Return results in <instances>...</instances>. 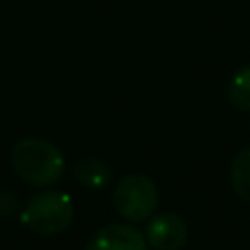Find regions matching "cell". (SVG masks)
<instances>
[{"label":"cell","instance_id":"1","mask_svg":"<svg viewBox=\"0 0 250 250\" xmlns=\"http://www.w3.org/2000/svg\"><path fill=\"white\" fill-rule=\"evenodd\" d=\"M11 165L22 182L31 187H51L64 176V154L53 143L38 136H26L13 145Z\"/></svg>","mask_w":250,"mask_h":250},{"label":"cell","instance_id":"2","mask_svg":"<svg viewBox=\"0 0 250 250\" xmlns=\"http://www.w3.org/2000/svg\"><path fill=\"white\" fill-rule=\"evenodd\" d=\"M75 207L68 193L62 191H42L24 204L20 220L26 229L42 237L60 235L73 224Z\"/></svg>","mask_w":250,"mask_h":250},{"label":"cell","instance_id":"3","mask_svg":"<svg viewBox=\"0 0 250 250\" xmlns=\"http://www.w3.org/2000/svg\"><path fill=\"white\" fill-rule=\"evenodd\" d=\"M114 211L127 222H145L154 215L158 207V189L151 178L141 173H129L117 182L112 195Z\"/></svg>","mask_w":250,"mask_h":250},{"label":"cell","instance_id":"4","mask_svg":"<svg viewBox=\"0 0 250 250\" xmlns=\"http://www.w3.org/2000/svg\"><path fill=\"white\" fill-rule=\"evenodd\" d=\"M189 229L176 213H160L147 224V244L156 250H180L187 244Z\"/></svg>","mask_w":250,"mask_h":250},{"label":"cell","instance_id":"5","mask_svg":"<svg viewBox=\"0 0 250 250\" xmlns=\"http://www.w3.org/2000/svg\"><path fill=\"white\" fill-rule=\"evenodd\" d=\"M86 250H147V239L129 224H108L92 235Z\"/></svg>","mask_w":250,"mask_h":250},{"label":"cell","instance_id":"6","mask_svg":"<svg viewBox=\"0 0 250 250\" xmlns=\"http://www.w3.org/2000/svg\"><path fill=\"white\" fill-rule=\"evenodd\" d=\"M73 176L86 189H104L112 180V169H110L108 163H104L99 158H83L79 163H75Z\"/></svg>","mask_w":250,"mask_h":250},{"label":"cell","instance_id":"7","mask_svg":"<svg viewBox=\"0 0 250 250\" xmlns=\"http://www.w3.org/2000/svg\"><path fill=\"white\" fill-rule=\"evenodd\" d=\"M230 185L237 198L250 202V147L242 149L230 165Z\"/></svg>","mask_w":250,"mask_h":250},{"label":"cell","instance_id":"8","mask_svg":"<svg viewBox=\"0 0 250 250\" xmlns=\"http://www.w3.org/2000/svg\"><path fill=\"white\" fill-rule=\"evenodd\" d=\"M229 101L242 112H250V64L242 66L229 82Z\"/></svg>","mask_w":250,"mask_h":250},{"label":"cell","instance_id":"9","mask_svg":"<svg viewBox=\"0 0 250 250\" xmlns=\"http://www.w3.org/2000/svg\"><path fill=\"white\" fill-rule=\"evenodd\" d=\"M18 213V195L9 189H0V217L9 220Z\"/></svg>","mask_w":250,"mask_h":250}]
</instances>
